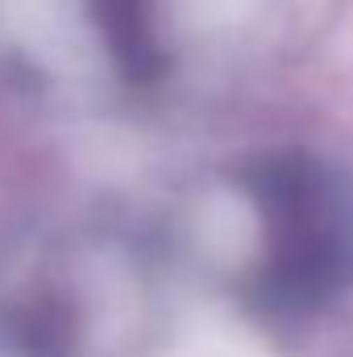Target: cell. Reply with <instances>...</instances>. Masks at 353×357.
<instances>
[]
</instances>
